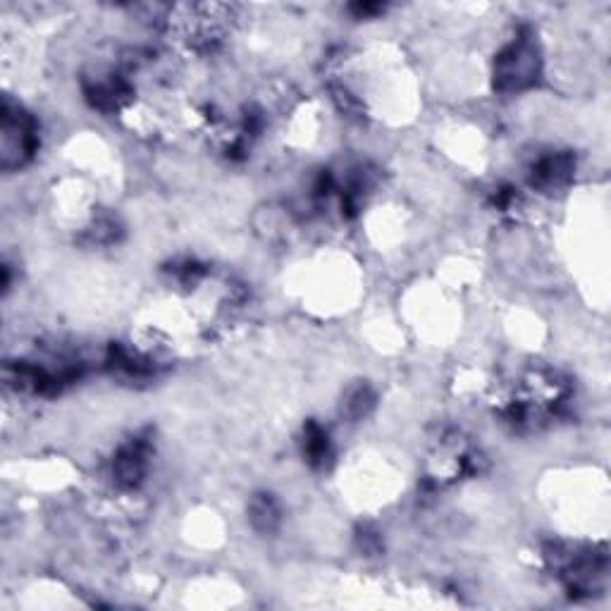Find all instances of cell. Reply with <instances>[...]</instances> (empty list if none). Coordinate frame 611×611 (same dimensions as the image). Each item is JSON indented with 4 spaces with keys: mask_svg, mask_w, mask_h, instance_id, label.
Returning <instances> with one entry per match:
<instances>
[{
    "mask_svg": "<svg viewBox=\"0 0 611 611\" xmlns=\"http://www.w3.org/2000/svg\"><path fill=\"white\" fill-rule=\"evenodd\" d=\"M540 72L538 46L530 36L511 41L495 63V86L499 91H521L535 82Z\"/></svg>",
    "mask_w": 611,
    "mask_h": 611,
    "instance_id": "obj_1",
    "label": "cell"
},
{
    "mask_svg": "<svg viewBox=\"0 0 611 611\" xmlns=\"http://www.w3.org/2000/svg\"><path fill=\"white\" fill-rule=\"evenodd\" d=\"M36 129L32 117L24 115L20 108L12 110L10 103H5L3 108V168H20L32 158L36 148Z\"/></svg>",
    "mask_w": 611,
    "mask_h": 611,
    "instance_id": "obj_2",
    "label": "cell"
},
{
    "mask_svg": "<svg viewBox=\"0 0 611 611\" xmlns=\"http://www.w3.org/2000/svg\"><path fill=\"white\" fill-rule=\"evenodd\" d=\"M251 523H253V528L261 530V533H270V530L277 528V523H280V509H277V504L270 499V495L253 499Z\"/></svg>",
    "mask_w": 611,
    "mask_h": 611,
    "instance_id": "obj_3",
    "label": "cell"
},
{
    "mask_svg": "<svg viewBox=\"0 0 611 611\" xmlns=\"http://www.w3.org/2000/svg\"><path fill=\"white\" fill-rule=\"evenodd\" d=\"M370 406H373V394H370L368 387H354V390L347 394V399H344L342 411L356 421V418L366 416Z\"/></svg>",
    "mask_w": 611,
    "mask_h": 611,
    "instance_id": "obj_4",
    "label": "cell"
}]
</instances>
